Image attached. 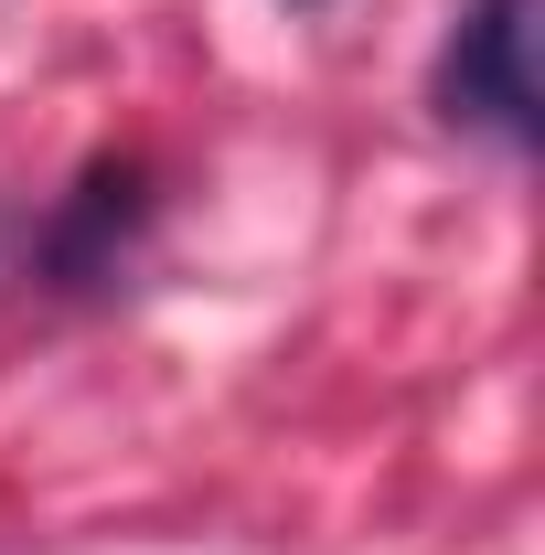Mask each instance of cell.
I'll list each match as a JSON object with an SVG mask.
<instances>
[{"label":"cell","mask_w":545,"mask_h":555,"mask_svg":"<svg viewBox=\"0 0 545 555\" xmlns=\"http://www.w3.org/2000/svg\"><path fill=\"white\" fill-rule=\"evenodd\" d=\"M139 214H150V193H139V160H97L86 182H75V214L54 224V268L65 278H86L118 235H129Z\"/></svg>","instance_id":"7a4b0ae2"},{"label":"cell","mask_w":545,"mask_h":555,"mask_svg":"<svg viewBox=\"0 0 545 555\" xmlns=\"http://www.w3.org/2000/svg\"><path fill=\"white\" fill-rule=\"evenodd\" d=\"M439 107L503 129L514 150L545 129V75H535V0H471L449 54H439Z\"/></svg>","instance_id":"6da1fadb"}]
</instances>
